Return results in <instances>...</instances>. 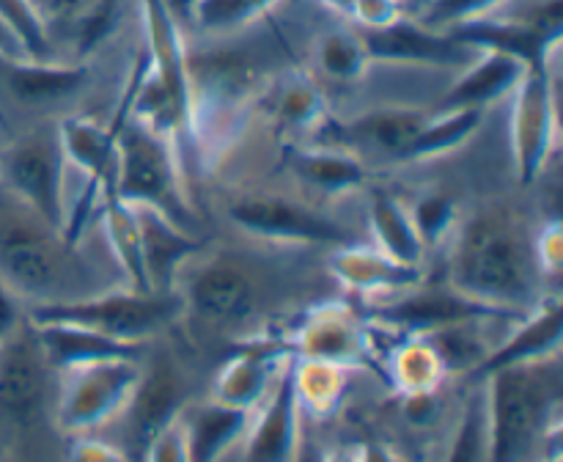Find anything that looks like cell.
<instances>
[{
    "label": "cell",
    "mask_w": 563,
    "mask_h": 462,
    "mask_svg": "<svg viewBox=\"0 0 563 462\" xmlns=\"http://www.w3.org/2000/svg\"><path fill=\"white\" fill-rule=\"evenodd\" d=\"M212 369L214 363L198 355L176 330L148 341L132 399L102 435L141 462L154 435L176 421L190 402L207 394Z\"/></svg>",
    "instance_id": "obj_5"
},
{
    "label": "cell",
    "mask_w": 563,
    "mask_h": 462,
    "mask_svg": "<svg viewBox=\"0 0 563 462\" xmlns=\"http://www.w3.org/2000/svg\"><path fill=\"white\" fill-rule=\"evenodd\" d=\"M493 462H542L561 457V355L515 363L484 374Z\"/></svg>",
    "instance_id": "obj_4"
},
{
    "label": "cell",
    "mask_w": 563,
    "mask_h": 462,
    "mask_svg": "<svg viewBox=\"0 0 563 462\" xmlns=\"http://www.w3.org/2000/svg\"><path fill=\"white\" fill-rule=\"evenodd\" d=\"M317 3L322 6L324 11H330L333 16H339V20H346L352 9V0H317Z\"/></svg>",
    "instance_id": "obj_45"
},
{
    "label": "cell",
    "mask_w": 563,
    "mask_h": 462,
    "mask_svg": "<svg viewBox=\"0 0 563 462\" xmlns=\"http://www.w3.org/2000/svg\"><path fill=\"white\" fill-rule=\"evenodd\" d=\"M561 339H563V302L561 295L548 297L539 302L533 311L522 314L520 319L511 322L500 344L495 346L493 355L482 366L476 377L495 372V369L515 366V363H531L544 361V358L561 355Z\"/></svg>",
    "instance_id": "obj_24"
},
{
    "label": "cell",
    "mask_w": 563,
    "mask_h": 462,
    "mask_svg": "<svg viewBox=\"0 0 563 462\" xmlns=\"http://www.w3.org/2000/svg\"><path fill=\"white\" fill-rule=\"evenodd\" d=\"M533 251H537V262L542 267L544 278L553 286H559L563 258V231L559 218H550L548 223H542L533 231Z\"/></svg>",
    "instance_id": "obj_40"
},
{
    "label": "cell",
    "mask_w": 563,
    "mask_h": 462,
    "mask_svg": "<svg viewBox=\"0 0 563 462\" xmlns=\"http://www.w3.org/2000/svg\"><path fill=\"white\" fill-rule=\"evenodd\" d=\"M324 267L341 295L357 297L363 306L388 300V297L401 295L429 278L427 267H410V264L396 262L372 242L330 248L324 253Z\"/></svg>",
    "instance_id": "obj_17"
},
{
    "label": "cell",
    "mask_w": 563,
    "mask_h": 462,
    "mask_svg": "<svg viewBox=\"0 0 563 462\" xmlns=\"http://www.w3.org/2000/svg\"><path fill=\"white\" fill-rule=\"evenodd\" d=\"M99 58H0V121L20 130L77 113L97 91Z\"/></svg>",
    "instance_id": "obj_8"
},
{
    "label": "cell",
    "mask_w": 563,
    "mask_h": 462,
    "mask_svg": "<svg viewBox=\"0 0 563 462\" xmlns=\"http://www.w3.org/2000/svg\"><path fill=\"white\" fill-rule=\"evenodd\" d=\"M25 319H27L25 306L11 295L9 286L0 284V341H3L5 336L14 333Z\"/></svg>",
    "instance_id": "obj_42"
},
{
    "label": "cell",
    "mask_w": 563,
    "mask_h": 462,
    "mask_svg": "<svg viewBox=\"0 0 563 462\" xmlns=\"http://www.w3.org/2000/svg\"><path fill=\"white\" fill-rule=\"evenodd\" d=\"M179 300L174 292L115 289L69 306H47L27 311V319H58L102 333L124 344H148L179 324Z\"/></svg>",
    "instance_id": "obj_13"
},
{
    "label": "cell",
    "mask_w": 563,
    "mask_h": 462,
    "mask_svg": "<svg viewBox=\"0 0 563 462\" xmlns=\"http://www.w3.org/2000/svg\"><path fill=\"white\" fill-rule=\"evenodd\" d=\"M542 462H563L561 457H550V460H542Z\"/></svg>",
    "instance_id": "obj_46"
},
{
    "label": "cell",
    "mask_w": 563,
    "mask_h": 462,
    "mask_svg": "<svg viewBox=\"0 0 563 462\" xmlns=\"http://www.w3.org/2000/svg\"><path fill=\"white\" fill-rule=\"evenodd\" d=\"M366 237L385 256L410 267H427L429 251L412 223L405 198L390 190L366 187Z\"/></svg>",
    "instance_id": "obj_27"
},
{
    "label": "cell",
    "mask_w": 563,
    "mask_h": 462,
    "mask_svg": "<svg viewBox=\"0 0 563 462\" xmlns=\"http://www.w3.org/2000/svg\"><path fill=\"white\" fill-rule=\"evenodd\" d=\"M0 284L25 306V311L47 306L91 300L108 292L126 289V278L110 256L71 242L53 223L11 196L0 185ZM132 289V286H130Z\"/></svg>",
    "instance_id": "obj_2"
},
{
    "label": "cell",
    "mask_w": 563,
    "mask_h": 462,
    "mask_svg": "<svg viewBox=\"0 0 563 462\" xmlns=\"http://www.w3.org/2000/svg\"><path fill=\"white\" fill-rule=\"evenodd\" d=\"M33 330L38 336L44 358L55 372L80 363L104 361V358H143L148 344H124V341L108 339L102 333L80 328L71 322H58V319H31Z\"/></svg>",
    "instance_id": "obj_28"
},
{
    "label": "cell",
    "mask_w": 563,
    "mask_h": 462,
    "mask_svg": "<svg viewBox=\"0 0 563 462\" xmlns=\"http://www.w3.org/2000/svg\"><path fill=\"white\" fill-rule=\"evenodd\" d=\"M302 432H306V418L297 407L289 366H286L267 399L253 410L245 438L225 462H297Z\"/></svg>",
    "instance_id": "obj_19"
},
{
    "label": "cell",
    "mask_w": 563,
    "mask_h": 462,
    "mask_svg": "<svg viewBox=\"0 0 563 462\" xmlns=\"http://www.w3.org/2000/svg\"><path fill=\"white\" fill-rule=\"evenodd\" d=\"M99 234H102L104 245H108L110 256L115 258L119 270L124 273L126 284L132 289H146V278H143V245H141V229H137L135 209L121 198L108 196L99 209Z\"/></svg>",
    "instance_id": "obj_32"
},
{
    "label": "cell",
    "mask_w": 563,
    "mask_h": 462,
    "mask_svg": "<svg viewBox=\"0 0 563 462\" xmlns=\"http://www.w3.org/2000/svg\"><path fill=\"white\" fill-rule=\"evenodd\" d=\"M0 16L14 28L31 58H55L53 42L33 0H0Z\"/></svg>",
    "instance_id": "obj_37"
},
{
    "label": "cell",
    "mask_w": 563,
    "mask_h": 462,
    "mask_svg": "<svg viewBox=\"0 0 563 462\" xmlns=\"http://www.w3.org/2000/svg\"><path fill=\"white\" fill-rule=\"evenodd\" d=\"M407 207H410L412 223H416L429 256H432V251H438L440 245H445V242L451 240L462 212H465V209L456 204L454 196L440 190L423 193L416 201H407Z\"/></svg>",
    "instance_id": "obj_35"
},
{
    "label": "cell",
    "mask_w": 563,
    "mask_h": 462,
    "mask_svg": "<svg viewBox=\"0 0 563 462\" xmlns=\"http://www.w3.org/2000/svg\"><path fill=\"white\" fill-rule=\"evenodd\" d=\"M55 127H58V141L66 165L97 182L104 196H113L115 127L110 124V119H99L86 110H77V113L55 119Z\"/></svg>",
    "instance_id": "obj_23"
},
{
    "label": "cell",
    "mask_w": 563,
    "mask_h": 462,
    "mask_svg": "<svg viewBox=\"0 0 563 462\" xmlns=\"http://www.w3.org/2000/svg\"><path fill=\"white\" fill-rule=\"evenodd\" d=\"M135 209L137 229H141L143 245V278H146L148 292H170L174 275L179 264L190 253H196L203 245V237L190 234L174 220L165 218L163 212L143 204H130Z\"/></svg>",
    "instance_id": "obj_25"
},
{
    "label": "cell",
    "mask_w": 563,
    "mask_h": 462,
    "mask_svg": "<svg viewBox=\"0 0 563 462\" xmlns=\"http://www.w3.org/2000/svg\"><path fill=\"white\" fill-rule=\"evenodd\" d=\"M64 462H137L104 435H75L66 438Z\"/></svg>",
    "instance_id": "obj_38"
},
{
    "label": "cell",
    "mask_w": 563,
    "mask_h": 462,
    "mask_svg": "<svg viewBox=\"0 0 563 462\" xmlns=\"http://www.w3.org/2000/svg\"><path fill=\"white\" fill-rule=\"evenodd\" d=\"M399 3H405V6H407V3H410V0H399Z\"/></svg>",
    "instance_id": "obj_47"
},
{
    "label": "cell",
    "mask_w": 563,
    "mask_h": 462,
    "mask_svg": "<svg viewBox=\"0 0 563 462\" xmlns=\"http://www.w3.org/2000/svg\"><path fill=\"white\" fill-rule=\"evenodd\" d=\"M242 240H207L170 284L181 308L176 333L207 361L258 341H284L302 308L341 295L324 267V248Z\"/></svg>",
    "instance_id": "obj_1"
},
{
    "label": "cell",
    "mask_w": 563,
    "mask_h": 462,
    "mask_svg": "<svg viewBox=\"0 0 563 462\" xmlns=\"http://www.w3.org/2000/svg\"><path fill=\"white\" fill-rule=\"evenodd\" d=\"M113 196L126 204H143L198 234L196 207L185 185V163L168 135L143 121L124 116L115 127Z\"/></svg>",
    "instance_id": "obj_7"
},
{
    "label": "cell",
    "mask_w": 563,
    "mask_h": 462,
    "mask_svg": "<svg viewBox=\"0 0 563 462\" xmlns=\"http://www.w3.org/2000/svg\"><path fill=\"white\" fill-rule=\"evenodd\" d=\"M253 413L236 410V407L220 405L209 399L207 394L181 413V427H185L187 446H190L192 462H225L242 443L251 424Z\"/></svg>",
    "instance_id": "obj_26"
},
{
    "label": "cell",
    "mask_w": 563,
    "mask_h": 462,
    "mask_svg": "<svg viewBox=\"0 0 563 462\" xmlns=\"http://www.w3.org/2000/svg\"><path fill=\"white\" fill-rule=\"evenodd\" d=\"M225 223L240 237L289 248H339L368 242L366 226L346 220L333 207L311 201L297 190L236 187L220 201Z\"/></svg>",
    "instance_id": "obj_6"
},
{
    "label": "cell",
    "mask_w": 563,
    "mask_h": 462,
    "mask_svg": "<svg viewBox=\"0 0 563 462\" xmlns=\"http://www.w3.org/2000/svg\"><path fill=\"white\" fill-rule=\"evenodd\" d=\"M363 38H366L374 64L438 72V75L451 77L465 69L478 55V47L460 42L451 33L432 31L418 22L410 11L383 31L363 33Z\"/></svg>",
    "instance_id": "obj_16"
},
{
    "label": "cell",
    "mask_w": 563,
    "mask_h": 462,
    "mask_svg": "<svg viewBox=\"0 0 563 462\" xmlns=\"http://www.w3.org/2000/svg\"><path fill=\"white\" fill-rule=\"evenodd\" d=\"M379 369L390 394L399 396L427 394L451 383L438 350L423 336H394V344L383 350Z\"/></svg>",
    "instance_id": "obj_30"
},
{
    "label": "cell",
    "mask_w": 563,
    "mask_h": 462,
    "mask_svg": "<svg viewBox=\"0 0 563 462\" xmlns=\"http://www.w3.org/2000/svg\"><path fill=\"white\" fill-rule=\"evenodd\" d=\"M533 64L517 58L511 53H500V50H478L476 58L456 72L443 88L438 99V108L454 110V108H476L489 110L493 105L504 102L511 97L526 72Z\"/></svg>",
    "instance_id": "obj_21"
},
{
    "label": "cell",
    "mask_w": 563,
    "mask_h": 462,
    "mask_svg": "<svg viewBox=\"0 0 563 462\" xmlns=\"http://www.w3.org/2000/svg\"><path fill=\"white\" fill-rule=\"evenodd\" d=\"M289 361L291 352L286 350L280 339L240 346L212 369L207 396L220 402V405L253 413L267 399V394L278 383L280 372L289 366Z\"/></svg>",
    "instance_id": "obj_20"
},
{
    "label": "cell",
    "mask_w": 563,
    "mask_h": 462,
    "mask_svg": "<svg viewBox=\"0 0 563 462\" xmlns=\"http://www.w3.org/2000/svg\"><path fill=\"white\" fill-rule=\"evenodd\" d=\"M66 182L69 165L60 152L55 119L20 127L11 130V135L0 138V185L60 231Z\"/></svg>",
    "instance_id": "obj_10"
},
{
    "label": "cell",
    "mask_w": 563,
    "mask_h": 462,
    "mask_svg": "<svg viewBox=\"0 0 563 462\" xmlns=\"http://www.w3.org/2000/svg\"><path fill=\"white\" fill-rule=\"evenodd\" d=\"M533 231L515 207L487 201L462 212L445 242V284L495 311L522 317L559 295L533 251Z\"/></svg>",
    "instance_id": "obj_3"
},
{
    "label": "cell",
    "mask_w": 563,
    "mask_h": 462,
    "mask_svg": "<svg viewBox=\"0 0 563 462\" xmlns=\"http://www.w3.org/2000/svg\"><path fill=\"white\" fill-rule=\"evenodd\" d=\"M405 14L407 6L399 3V0H352L346 22H352L361 33H372L394 25Z\"/></svg>",
    "instance_id": "obj_39"
},
{
    "label": "cell",
    "mask_w": 563,
    "mask_h": 462,
    "mask_svg": "<svg viewBox=\"0 0 563 462\" xmlns=\"http://www.w3.org/2000/svg\"><path fill=\"white\" fill-rule=\"evenodd\" d=\"M284 168L300 196L317 204H333L366 193L372 168L350 148L333 143H286Z\"/></svg>",
    "instance_id": "obj_18"
},
{
    "label": "cell",
    "mask_w": 563,
    "mask_h": 462,
    "mask_svg": "<svg viewBox=\"0 0 563 462\" xmlns=\"http://www.w3.org/2000/svg\"><path fill=\"white\" fill-rule=\"evenodd\" d=\"M141 462H192L181 418H176V421H170L168 427L154 435L152 443L143 451Z\"/></svg>",
    "instance_id": "obj_41"
},
{
    "label": "cell",
    "mask_w": 563,
    "mask_h": 462,
    "mask_svg": "<svg viewBox=\"0 0 563 462\" xmlns=\"http://www.w3.org/2000/svg\"><path fill=\"white\" fill-rule=\"evenodd\" d=\"M374 61L368 55L366 38L352 22L339 20L324 25L308 38L306 69L322 82L324 88H352L361 86L372 72Z\"/></svg>",
    "instance_id": "obj_22"
},
{
    "label": "cell",
    "mask_w": 563,
    "mask_h": 462,
    "mask_svg": "<svg viewBox=\"0 0 563 462\" xmlns=\"http://www.w3.org/2000/svg\"><path fill=\"white\" fill-rule=\"evenodd\" d=\"M286 0H201L187 25V36H236L262 25Z\"/></svg>",
    "instance_id": "obj_33"
},
{
    "label": "cell",
    "mask_w": 563,
    "mask_h": 462,
    "mask_svg": "<svg viewBox=\"0 0 563 462\" xmlns=\"http://www.w3.org/2000/svg\"><path fill=\"white\" fill-rule=\"evenodd\" d=\"M506 0H418L410 11L418 22H423L432 31H454V28L465 25V22L476 20V16L489 14L498 9Z\"/></svg>",
    "instance_id": "obj_36"
},
{
    "label": "cell",
    "mask_w": 563,
    "mask_h": 462,
    "mask_svg": "<svg viewBox=\"0 0 563 462\" xmlns=\"http://www.w3.org/2000/svg\"><path fill=\"white\" fill-rule=\"evenodd\" d=\"M352 374L361 372L335 366V363L291 358V391H295L297 407H300L306 424H328L344 410V402L350 396Z\"/></svg>",
    "instance_id": "obj_29"
},
{
    "label": "cell",
    "mask_w": 563,
    "mask_h": 462,
    "mask_svg": "<svg viewBox=\"0 0 563 462\" xmlns=\"http://www.w3.org/2000/svg\"><path fill=\"white\" fill-rule=\"evenodd\" d=\"M434 110H438V105L383 99V102L366 105L361 113L344 121L330 116L328 124L308 143H333V146L350 148L366 165H372L374 160L407 163V152L416 143L418 132L434 116Z\"/></svg>",
    "instance_id": "obj_14"
},
{
    "label": "cell",
    "mask_w": 563,
    "mask_h": 462,
    "mask_svg": "<svg viewBox=\"0 0 563 462\" xmlns=\"http://www.w3.org/2000/svg\"><path fill=\"white\" fill-rule=\"evenodd\" d=\"M0 58H31L14 28L0 16Z\"/></svg>",
    "instance_id": "obj_43"
},
{
    "label": "cell",
    "mask_w": 563,
    "mask_h": 462,
    "mask_svg": "<svg viewBox=\"0 0 563 462\" xmlns=\"http://www.w3.org/2000/svg\"><path fill=\"white\" fill-rule=\"evenodd\" d=\"M291 358L335 363L352 372H374L383 358L377 328L363 308H355L344 295L324 297L302 308L284 333Z\"/></svg>",
    "instance_id": "obj_12"
},
{
    "label": "cell",
    "mask_w": 563,
    "mask_h": 462,
    "mask_svg": "<svg viewBox=\"0 0 563 462\" xmlns=\"http://www.w3.org/2000/svg\"><path fill=\"white\" fill-rule=\"evenodd\" d=\"M198 3H201V0H163V6L168 9V14L179 22V28L185 33H187V25H190V16H192V11H196Z\"/></svg>",
    "instance_id": "obj_44"
},
{
    "label": "cell",
    "mask_w": 563,
    "mask_h": 462,
    "mask_svg": "<svg viewBox=\"0 0 563 462\" xmlns=\"http://www.w3.org/2000/svg\"><path fill=\"white\" fill-rule=\"evenodd\" d=\"M253 116L286 143H308L333 116L330 94L306 66L275 72L253 102Z\"/></svg>",
    "instance_id": "obj_15"
},
{
    "label": "cell",
    "mask_w": 563,
    "mask_h": 462,
    "mask_svg": "<svg viewBox=\"0 0 563 462\" xmlns=\"http://www.w3.org/2000/svg\"><path fill=\"white\" fill-rule=\"evenodd\" d=\"M561 44L555 38L544 50L539 66H531L520 86L511 91L509 141L515 176L522 187H533L548 174V165L559 148L561 135Z\"/></svg>",
    "instance_id": "obj_9"
},
{
    "label": "cell",
    "mask_w": 563,
    "mask_h": 462,
    "mask_svg": "<svg viewBox=\"0 0 563 462\" xmlns=\"http://www.w3.org/2000/svg\"><path fill=\"white\" fill-rule=\"evenodd\" d=\"M438 462H493L487 396H484L482 377L462 383L460 405H456L454 421L445 435Z\"/></svg>",
    "instance_id": "obj_31"
},
{
    "label": "cell",
    "mask_w": 563,
    "mask_h": 462,
    "mask_svg": "<svg viewBox=\"0 0 563 462\" xmlns=\"http://www.w3.org/2000/svg\"><path fill=\"white\" fill-rule=\"evenodd\" d=\"M487 119V110L476 108H454V110H434L432 119L418 132L416 143L407 152V163H423V160H438L445 154H454L456 148L465 146L478 127Z\"/></svg>",
    "instance_id": "obj_34"
},
{
    "label": "cell",
    "mask_w": 563,
    "mask_h": 462,
    "mask_svg": "<svg viewBox=\"0 0 563 462\" xmlns=\"http://www.w3.org/2000/svg\"><path fill=\"white\" fill-rule=\"evenodd\" d=\"M141 358H104L55 372L53 418L64 438L102 435L132 399Z\"/></svg>",
    "instance_id": "obj_11"
}]
</instances>
